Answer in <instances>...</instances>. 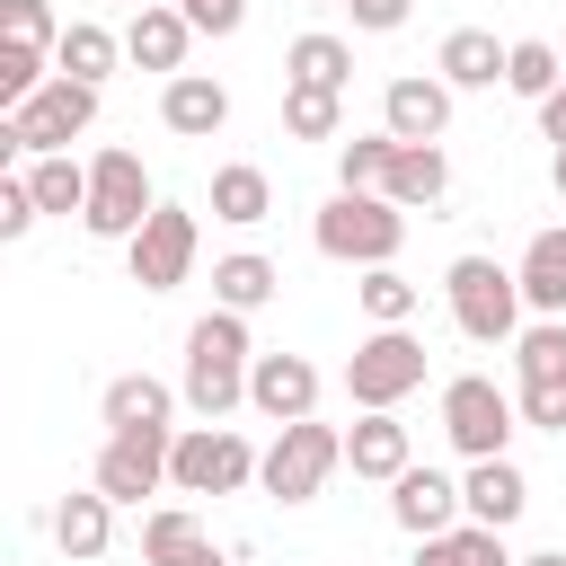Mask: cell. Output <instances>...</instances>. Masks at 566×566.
Returning a JSON list of instances; mask_svg holds the SVG:
<instances>
[{
  "label": "cell",
  "instance_id": "obj_1",
  "mask_svg": "<svg viewBox=\"0 0 566 566\" xmlns=\"http://www.w3.org/2000/svg\"><path fill=\"white\" fill-rule=\"evenodd\" d=\"M248 371H256V345H248V318L239 310H203L186 327V407L203 424H221L230 407H248Z\"/></svg>",
  "mask_w": 566,
  "mask_h": 566
},
{
  "label": "cell",
  "instance_id": "obj_2",
  "mask_svg": "<svg viewBox=\"0 0 566 566\" xmlns=\"http://www.w3.org/2000/svg\"><path fill=\"white\" fill-rule=\"evenodd\" d=\"M310 239H318V256H336V265H398V239H407V212L389 203V195H327L318 203V221H310Z\"/></svg>",
  "mask_w": 566,
  "mask_h": 566
},
{
  "label": "cell",
  "instance_id": "obj_3",
  "mask_svg": "<svg viewBox=\"0 0 566 566\" xmlns=\"http://www.w3.org/2000/svg\"><path fill=\"white\" fill-rule=\"evenodd\" d=\"M442 301H451V327L478 336V345H513V336H522V310H531V301H522V274L495 265V256H451Z\"/></svg>",
  "mask_w": 566,
  "mask_h": 566
},
{
  "label": "cell",
  "instance_id": "obj_4",
  "mask_svg": "<svg viewBox=\"0 0 566 566\" xmlns=\"http://www.w3.org/2000/svg\"><path fill=\"white\" fill-rule=\"evenodd\" d=\"M88 124H97V88L53 71L18 115H0V150H35V159H53V150H62V142H80Z\"/></svg>",
  "mask_w": 566,
  "mask_h": 566
},
{
  "label": "cell",
  "instance_id": "obj_5",
  "mask_svg": "<svg viewBox=\"0 0 566 566\" xmlns=\"http://www.w3.org/2000/svg\"><path fill=\"white\" fill-rule=\"evenodd\" d=\"M336 469H345V433H336V424H318V416H301V424H283V433H274V451H265L256 486H265L274 504H310Z\"/></svg>",
  "mask_w": 566,
  "mask_h": 566
},
{
  "label": "cell",
  "instance_id": "obj_6",
  "mask_svg": "<svg viewBox=\"0 0 566 566\" xmlns=\"http://www.w3.org/2000/svg\"><path fill=\"white\" fill-rule=\"evenodd\" d=\"M442 433H451L460 460H504V442L522 433V407H513L486 371H460V380L442 389Z\"/></svg>",
  "mask_w": 566,
  "mask_h": 566
},
{
  "label": "cell",
  "instance_id": "obj_7",
  "mask_svg": "<svg viewBox=\"0 0 566 566\" xmlns=\"http://www.w3.org/2000/svg\"><path fill=\"white\" fill-rule=\"evenodd\" d=\"M407 389H424V345H416L407 327H371V336L354 345V363H345V398H354L363 416H380V407H398Z\"/></svg>",
  "mask_w": 566,
  "mask_h": 566
},
{
  "label": "cell",
  "instance_id": "obj_8",
  "mask_svg": "<svg viewBox=\"0 0 566 566\" xmlns=\"http://www.w3.org/2000/svg\"><path fill=\"white\" fill-rule=\"evenodd\" d=\"M256 469H265V460H256L230 424H195V433H177V451H168V486H177V495H239Z\"/></svg>",
  "mask_w": 566,
  "mask_h": 566
},
{
  "label": "cell",
  "instance_id": "obj_9",
  "mask_svg": "<svg viewBox=\"0 0 566 566\" xmlns=\"http://www.w3.org/2000/svg\"><path fill=\"white\" fill-rule=\"evenodd\" d=\"M159 212V195H150V177H142V159L133 150H97L88 159V239H133L142 221Z\"/></svg>",
  "mask_w": 566,
  "mask_h": 566
},
{
  "label": "cell",
  "instance_id": "obj_10",
  "mask_svg": "<svg viewBox=\"0 0 566 566\" xmlns=\"http://www.w3.org/2000/svg\"><path fill=\"white\" fill-rule=\"evenodd\" d=\"M168 451H177V433H106L88 486H97L106 504H142V495L168 486Z\"/></svg>",
  "mask_w": 566,
  "mask_h": 566
},
{
  "label": "cell",
  "instance_id": "obj_11",
  "mask_svg": "<svg viewBox=\"0 0 566 566\" xmlns=\"http://www.w3.org/2000/svg\"><path fill=\"white\" fill-rule=\"evenodd\" d=\"M124 248H133V283H142V292H177V283L195 274V212L159 203Z\"/></svg>",
  "mask_w": 566,
  "mask_h": 566
},
{
  "label": "cell",
  "instance_id": "obj_12",
  "mask_svg": "<svg viewBox=\"0 0 566 566\" xmlns=\"http://www.w3.org/2000/svg\"><path fill=\"white\" fill-rule=\"evenodd\" d=\"M380 133H389V142H442V133H451V80L398 71V80L380 88Z\"/></svg>",
  "mask_w": 566,
  "mask_h": 566
},
{
  "label": "cell",
  "instance_id": "obj_13",
  "mask_svg": "<svg viewBox=\"0 0 566 566\" xmlns=\"http://www.w3.org/2000/svg\"><path fill=\"white\" fill-rule=\"evenodd\" d=\"M248 407L283 433V424H301V416H318V363H301V354H256V371H248Z\"/></svg>",
  "mask_w": 566,
  "mask_h": 566
},
{
  "label": "cell",
  "instance_id": "obj_14",
  "mask_svg": "<svg viewBox=\"0 0 566 566\" xmlns=\"http://www.w3.org/2000/svg\"><path fill=\"white\" fill-rule=\"evenodd\" d=\"M460 478H442V469H407L398 486H389V522L398 531H416V539H442V531H460Z\"/></svg>",
  "mask_w": 566,
  "mask_h": 566
},
{
  "label": "cell",
  "instance_id": "obj_15",
  "mask_svg": "<svg viewBox=\"0 0 566 566\" xmlns=\"http://www.w3.org/2000/svg\"><path fill=\"white\" fill-rule=\"evenodd\" d=\"M186 44H195V18L177 9V0H142L133 9V27H124V53L142 62V71H186Z\"/></svg>",
  "mask_w": 566,
  "mask_h": 566
},
{
  "label": "cell",
  "instance_id": "obj_16",
  "mask_svg": "<svg viewBox=\"0 0 566 566\" xmlns=\"http://www.w3.org/2000/svg\"><path fill=\"white\" fill-rule=\"evenodd\" d=\"M159 124H168L177 142H212V133L230 124V88L203 80V71H177V80L159 88Z\"/></svg>",
  "mask_w": 566,
  "mask_h": 566
},
{
  "label": "cell",
  "instance_id": "obj_17",
  "mask_svg": "<svg viewBox=\"0 0 566 566\" xmlns=\"http://www.w3.org/2000/svg\"><path fill=\"white\" fill-rule=\"evenodd\" d=\"M345 469H354V478H380V486H398V478L416 469V451H407V424H398V407H380V416H363V424L345 433Z\"/></svg>",
  "mask_w": 566,
  "mask_h": 566
},
{
  "label": "cell",
  "instance_id": "obj_18",
  "mask_svg": "<svg viewBox=\"0 0 566 566\" xmlns=\"http://www.w3.org/2000/svg\"><path fill=\"white\" fill-rule=\"evenodd\" d=\"M460 504H469V522H486V531H513V522H522V504H531V486H522V469H513V460H469V478H460Z\"/></svg>",
  "mask_w": 566,
  "mask_h": 566
},
{
  "label": "cell",
  "instance_id": "obj_19",
  "mask_svg": "<svg viewBox=\"0 0 566 566\" xmlns=\"http://www.w3.org/2000/svg\"><path fill=\"white\" fill-rule=\"evenodd\" d=\"M380 195H389L398 212H416V203H442V195H451V159H442V142H398V159H389Z\"/></svg>",
  "mask_w": 566,
  "mask_h": 566
},
{
  "label": "cell",
  "instance_id": "obj_20",
  "mask_svg": "<svg viewBox=\"0 0 566 566\" xmlns=\"http://www.w3.org/2000/svg\"><path fill=\"white\" fill-rule=\"evenodd\" d=\"M168 416H177V389L168 380H150V371L106 380V433H168Z\"/></svg>",
  "mask_w": 566,
  "mask_h": 566
},
{
  "label": "cell",
  "instance_id": "obj_21",
  "mask_svg": "<svg viewBox=\"0 0 566 566\" xmlns=\"http://www.w3.org/2000/svg\"><path fill=\"white\" fill-rule=\"evenodd\" d=\"M504 62H513V44H495L486 27H451V35H442V53H433V71H442L451 88H495V80H504Z\"/></svg>",
  "mask_w": 566,
  "mask_h": 566
},
{
  "label": "cell",
  "instance_id": "obj_22",
  "mask_svg": "<svg viewBox=\"0 0 566 566\" xmlns=\"http://www.w3.org/2000/svg\"><path fill=\"white\" fill-rule=\"evenodd\" d=\"M522 301L539 310V318H566V230H531V248H522Z\"/></svg>",
  "mask_w": 566,
  "mask_h": 566
},
{
  "label": "cell",
  "instance_id": "obj_23",
  "mask_svg": "<svg viewBox=\"0 0 566 566\" xmlns=\"http://www.w3.org/2000/svg\"><path fill=\"white\" fill-rule=\"evenodd\" d=\"M283 80H292V88H336V97H345L354 44H345V35H292V44H283Z\"/></svg>",
  "mask_w": 566,
  "mask_h": 566
},
{
  "label": "cell",
  "instance_id": "obj_24",
  "mask_svg": "<svg viewBox=\"0 0 566 566\" xmlns=\"http://www.w3.org/2000/svg\"><path fill=\"white\" fill-rule=\"evenodd\" d=\"M53 539H62V557H80V566L106 557V539H115V504H106L97 486H88V495H62V504H53Z\"/></svg>",
  "mask_w": 566,
  "mask_h": 566
},
{
  "label": "cell",
  "instance_id": "obj_25",
  "mask_svg": "<svg viewBox=\"0 0 566 566\" xmlns=\"http://www.w3.org/2000/svg\"><path fill=\"white\" fill-rule=\"evenodd\" d=\"M274 283H283V274H274V256L239 248V256H221V265H212V310H239V318H248V310H265V301H274Z\"/></svg>",
  "mask_w": 566,
  "mask_h": 566
},
{
  "label": "cell",
  "instance_id": "obj_26",
  "mask_svg": "<svg viewBox=\"0 0 566 566\" xmlns=\"http://www.w3.org/2000/svg\"><path fill=\"white\" fill-rule=\"evenodd\" d=\"M265 212H274V186H265V168H248V159L212 168V221L248 230V221H265Z\"/></svg>",
  "mask_w": 566,
  "mask_h": 566
},
{
  "label": "cell",
  "instance_id": "obj_27",
  "mask_svg": "<svg viewBox=\"0 0 566 566\" xmlns=\"http://www.w3.org/2000/svg\"><path fill=\"white\" fill-rule=\"evenodd\" d=\"M212 539H203V522L186 513V504H168V513H150L142 522V566H195Z\"/></svg>",
  "mask_w": 566,
  "mask_h": 566
},
{
  "label": "cell",
  "instance_id": "obj_28",
  "mask_svg": "<svg viewBox=\"0 0 566 566\" xmlns=\"http://www.w3.org/2000/svg\"><path fill=\"white\" fill-rule=\"evenodd\" d=\"M416 566H522V557H504V531H486V522H460V531L424 539V548H416Z\"/></svg>",
  "mask_w": 566,
  "mask_h": 566
},
{
  "label": "cell",
  "instance_id": "obj_29",
  "mask_svg": "<svg viewBox=\"0 0 566 566\" xmlns=\"http://www.w3.org/2000/svg\"><path fill=\"white\" fill-rule=\"evenodd\" d=\"M115 53H124V35H106V27H88V18H80V27H62V44H53L62 80H88V88L115 71Z\"/></svg>",
  "mask_w": 566,
  "mask_h": 566
},
{
  "label": "cell",
  "instance_id": "obj_30",
  "mask_svg": "<svg viewBox=\"0 0 566 566\" xmlns=\"http://www.w3.org/2000/svg\"><path fill=\"white\" fill-rule=\"evenodd\" d=\"M283 133L292 142H336L345 133V97L336 88H283Z\"/></svg>",
  "mask_w": 566,
  "mask_h": 566
},
{
  "label": "cell",
  "instance_id": "obj_31",
  "mask_svg": "<svg viewBox=\"0 0 566 566\" xmlns=\"http://www.w3.org/2000/svg\"><path fill=\"white\" fill-rule=\"evenodd\" d=\"M354 301H363V318H371V327H407L424 292H416V283H407L398 265H371V274L354 283Z\"/></svg>",
  "mask_w": 566,
  "mask_h": 566
},
{
  "label": "cell",
  "instance_id": "obj_32",
  "mask_svg": "<svg viewBox=\"0 0 566 566\" xmlns=\"http://www.w3.org/2000/svg\"><path fill=\"white\" fill-rule=\"evenodd\" d=\"M504 88H513V97H531V106H548V97L566 88V71H557V53H548L539 35H522V44H513V62H504Z\"/></svg>",
  "mask_w": 566,
  "mask_h": 566
},
{
  "label": "cell",
  "instance_id": "obj_33",
  "mask_svg": "<svg viewBox=\"0 0 566 566\" xmlns=\"http://www.w3.org/2000/svg\"><path fill=\"white\" fill-rule=\"evenodd\" d=\"M389 159H398V142H389V133H354V142L336 150V186H345V195H380Z\"/></svg>",
  "mask_w": 566,
  "mask_h": 566
},
{
  "label": "cell",
  "instance_id": "obj_34",
  "mask_svg": "<svg viewBox=\"0 0 566 566\" xmlns=\"http://www.w3.org/2000/svg\"><path fill=\"white\" fill-rule=\"evenodd\" d=\"M44 53H53V44H18V35H0V106H9V115L53 80V71H44Z\"/></svg>",
  "mask_w": 566,
  "mask_h": 566
},
{
  "label": "cell",
  "instance_id": "obj_35",
  "mask_svg": "<svg viewBox=\"0 0 566 566\" xmlns=\"http://www.w3.org/2000/svg\"><path fill=\"white\" fill-rule=\"evenodd\" d=\"M513 363H522V380H566V318H531L513 336Z\"/></svg>",
  "mask_w": 566,
  "mask_h": 566
},
{
  "label": "cell",
  "instance_id": "obj_36",
  "mask_svg": "<svg viewBox=\"0 0 566 566\" xmlns=\"http://www.w3.org/2000/svg\"><path fill=\"white\" fill-rule=\"evenodd\" d=\"M27 186H35V203H44V212H88V168H71L62 150H53V159H35V168H27Z\"/></svg>",
  "mask_w": 566,
  "mask_h": 566
},
{
  "label": "cell",
  "instance_id": "obj_37",
  "mask_svg": "<svg viewBox=\"0 0 566 566\" xmlns=\"http://www.w3.org/2000/svg\"><path fill=\"white\" fill-rule=\"evenodd\" d=\"M522 424H539V433H566V380H522Z\"/></svg>",
  "mask_w": 566,
  "mask_h": 566
},
{
  "label": "cell",
  "instance_id": "obj_38",
  "mask_svg": "<svg viewBox=\"0 0 566 566\" xmlns=\"http://www.w3.org/2000/svg\"><path fill=\"white\" fill-rule=\"evenodd\" d=\"M0 35H18V44H62L44 0H0Z\"/></svg>",
  "mask_w": 566,
  "mask_h": 566
},
{
  "label": "cell",
  "instance_id": "obj_39",
  "mask_svg": "<svg viewBox=\"0 0 566 566\" xmlns=\"http://www.w3.org/2000/svg\"><path fill=\"white\" fill-rule=\"evenodd\" d=\"M35 212H44V203H35V186H27V177H0V239H27V230H35Z\"/></svg>",
  "mask_w": 566,
  "mask_h": 566
},
{
  "label": "cell",
  "instance_id": "obj_40",
  "mask_svg": "<svg viewBox=\"0 0 566 566\" xmlns=\"http://www.w3.org/2000/svg\"><path fill=\"white\" fill-rule=\"evenodd\" d=\"M186 18H195V35H239V18H248V0H177Z\"/></svg>",
  "mask_w": 566,
  "mask_h": 566
},
{
  "label": "cell",
  "instance_id": "obj_41",
  "mask_svg": "<svg viewBox=\"0 0 566 566\" xmlns=\"http://www.w3.org/2000/svg\"><path fill=\"white\" fill-rule=\"evenodd\" d=\"M345 9H354V27H363V35H389V27H407V9H416V0H345Z\"/></svg>",
  "mask_w": 566,
  "mask_h": 566
},
{
  "label": "cell",
  "instance_id": "obj_42",
  "mask_svg": "<svg viewBox=\"0 0 566 566\" xmlns=\"http://www.w3.org/2000/svg\"><path fill=\"white\" fill-rule=\"evenodd\" d=\"M539 133H548V142H557V150H566V88H557V97H548V106H539Z\"/></svg>",
  "mask_w": 566,
  "mask_h": 566
},
{
  "label": "cell",
  "instance_id": "obj_43",
  "mask_svg": "<svg viewBox=\"0 0 566 566\" xmlns=\"http://www.w3.org/2000/svg\"><path fill=\"white\" fill-rule=\"evenodd\" d=\"M522 566H566V548H539V557H522Z\"/></svg>",
  "mask_w": 566,
  "mask_h": 566
},
{
  "label": "cell",
  "instance_id": "obj_44",
  "mask_svg": "<svg viewBox=\"0 0 566 566\" xmlns=\"http://www.w3.org/2000/svg\"><path fill=\"white\" fill-rule=\"evenodd\" d=\"M195 566H230V557H221V548H203V557H195Z\"/></svg>",
  "mask_w": 566,
  "mask_h": 566
},
{
  "label": "cell",
  "instance_id": "obj_45",
  "mask_svg": "<svg viewBox=\"0 0 566 566\" xmlns=\"http://www.w3.org/2000/svg\"><path fill=\"white\" fill-rule=\"evenodd\" d=\"M557 195H566V150H557Z\"/></svg>",
  "mask_w": 566,
  "mask_h": 566
},
{
  "label": "cell",
  "instance_id": "obj_46",
  "mask_svg": "<svg viewBox=\"0 0 566 566\" xmlns=\"http://www.w3.org/2000/svg\"><path fill=\"white\" fill-rule=\"evenodd\" d=\"M310 9H327V0H310ZM336 9H345V0H336Z\"/></svg>",
  "mask_w": 566,
  "mask_h": 566
},
{
  "label": "cell",
  "instance_id": "obj_47",
  "mask_svg": "<svg viewBox=\"0 0 566 566\" xmlns=\"http://www.w3.org/2000/svg\"><path fill=\"white\" fill-rule=\"evenodd\" d=\"M133 9H142V0H133Z\"/></svg>",
  "mask_w": 566,
  "mask_h": 566
}]
</instances>
